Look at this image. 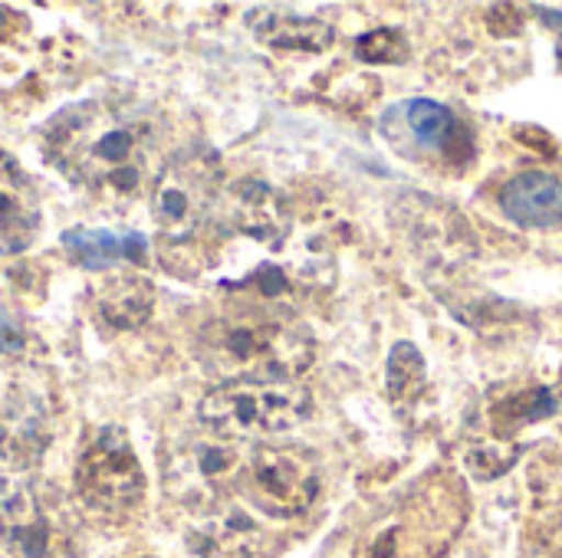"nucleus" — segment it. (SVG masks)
Wrapping results in <instances>:
<instances>
[{
  "mask_svg": "<svg viewBox=\"0 0 562 558\" xmlns=\"http://www.w3.org/2000/svg\"><path fill=\"white\" fill-rule=\"evenodd\" d=\"M63 250L82 270H112L119 263H142L148 240L138 230L112 234L102 227H72L63 234Z\"/></svg>",
  "mask_w": 562,
  "mask_h": 558,
  "instance_id": "dca6fc26",
  "label": "nucleus"
},
{
  "mask_svg": "<svg viewBox=\"0 0 562 558\" xmlns=\"http://www.w3.org/2000/svg\"><path fill=\"white\" fill-rule=\"evenodd\" d=\"M553 411H557V398H553L550 388H527V391L501 401L491 411V431L501 441H510L517 431H524L527 424H537V421L550 418Z\"/></svg>",
  "mask_w": 562,
  "mask_h": 558,
  "instance_id": "a211bd4d",
  "label": "nucleus"
},
{
  "mask_svg": "<svg viewBox=\"0 0 562 558\" xmlns=\"http://www.w3.org/2000/svg\"><path fill=\"white\" fill-rule=\"evenodd\" d=\"M221 201V161L207 148L175 155L155 178L151 217L168 240H191Z\"/></svg>",
  "mask_w": 562,
  "mask_h": 558,
  "instance_id": "39448f33",
  "label": "nucleus"
},
{
  "mask_svg": "<svg viewBox=\"0 0 562 558\" xmlns=\"http://www.w3.org/2000/svg\"><path fill=\"white\" fill-rule=\"evenodd\" d=\"M250 506L273 520L306 513L319 497V467L300 447H257L237 474Z\"/></svg>",
  "mask_w": 562,
  "mask_h": 558,
  "instance_id": "0eeeda50",
  "label": "nucleus"
},
{
  "mask_svg": "<svg viewBox=\"0 0 562 558\" xmlns=\"http://www.w3.org/2000/svg\"><path fill=\"white\" fill-rule=\"evenodd\" d=\"M560 62H562V46H560Z\"/></svg>",
  "mask_w": 562,
  "mask_h": 558,
  "instance_id": "b1692460",
  "label": "nucleus"
},
{
  "mask_svg": "<svg viewBox=\"0 0 562 558\" xmlns=\"http://www.w3.org/2000/svg\"><path fill=\"white\" fill-rule=\"evenodd\" d=\"M23 345H26L23 322H20L16 309L0 293V355H16V352H23Z\"/></svg>",
  "mask_w": 562,
  "mask_h": 558,
  "instance_id": "4be33fe9",
  "label": "nucleus"
},
{
  "mask_svg": "<svg viewBox=\"0 0 562 558\" xmlns=\"http://www.w3.org/2000/svg\"><path fill=\"white\" fill-rule=\"evenodd\" d=\"M247 26L254 36L273 49H303V53H323L333 46L336 30L319 16L290 13L283 7H254L247 13Z\"/></svg>",
  "mask_w": 562,
  "mask_h": 558,
  "instance_id": "4468645a",
  "label": "nucleus"
},
{
  "mask_svg": "<svg viewBox=\"0 0 562 558\" xmlns=\"http://www.w3.org/2000/svg\"><path fill=\"white\" fill-rule=\"evenodd\" d=\"M313 398L300 382H224L198 405L201 424L224 441L273 437L300 428Z\"/></svg>",
  "mask_w": 562,
  "mask_h": 558,
  "instance_id": "20e7f679",
  "label": "nucleus"
},
{
  "mask_svg": "<svg viewBox=\"0 0 562 558\" xmlns=\"http://www.w3.org/2000/svg\"><path fill=\"white\" fill-rule=\"evenodd\" d=\"M379 128L402 155H445L454 148L461 132L458 115L431 99H408L392 105Z\"/></svg>",
  "mask_w": 562,
  "mask_h": 558,
  "instance_id": "1a4fd4ad",
  "label": "nucleus"
},
{
  "mask_svg": "<svg viewBox=\"0 0 562 558\" xmlns=\"http://www.w3.org/2000/svg\"><path fill=\"white\" fill-rule=\"evenodd\" d=\"M263 546L260 526L244 510H224L207 516L191 533V549L201 558H254Z\"/></svg>",
  "mask_w": 562,
  "mask_h": 558,
  "instance_id": "f3484780",
  "label": "nucleus"
},
{
  "mask_svg": "<svg viewBox=\"0 0 562 558\" xmlns=\"http://www.w3.org/2000/svg\"><path fill=\"white\" fill-rule=\"evenodd\" d=\"M504 214L527 230H553L562 224V178L550 171H524L501 191Z\"/></svg>",
  "mask_w": 562,
  "mask_h": 558,
  "instance_id": "9b49d317",
  "label": "nucleus"
},
{
  "mask_svg": "<svg viewBox=\"0 0 562 558\" xmlns=\"http://www.w3.org/2000/svg\"><path fill=\"white\" fill-rule=\"evenodd\" d=\"M0 539L26 558L49 553V523L23 480L0 477Z\"/></svg>",
  "mask_w": 562,
  "mask_h": 558,
  "instance_id": "f8f14e48",
  "label": "nucleus"
},
{
  "mask_svg": "<svg viewBox=\"0 0 562 558\" xmlns=\"http://www.w3.org/2000/svg\"><path fill=\"white\" fill-rule=\"evenodd\" d=\"M155 112L128 95H89L59 109L40 138L46 164L99 201H132L155 171Z\"/></svg>",
  "mask_w": 562,
  "mask_h": 558,
  "instance_id": "f257e3e1",
  "label": "nucleus"
},
{
  "mask_svg": "<svg viewBox=\"0 0 562 558\" xmlns=\"http://www.w3.org/2000/svg\"><path fill=\"white\" fill-rule=\"evenodd\" d=\"M76 493L79 500L109 516L132 513L145 497V474L135 447L122 428H102L82 447L76 460Z\"/></svg>",
  "mask_w": 562,
  "mask_h": 558,
  "instance_id": "423d86ee",
  "label": "nucleus"
},
{
  "mask_svg": "<svg viewBox=\"0 0 562 558\" xmlns=\"http://www.w3.org/2000/svg\"><path fill=\"white\" fill-rule=\"evenodd\" d=\"M16 23H20V20H16V13H13V10H7V7H0V43L16 30Z\"/></svg>",
  "mask_w": 562,
  "mask_h": 558,
  "instance_id": "5701e85b",
  "label": "nucleus"
},
{
  "mask_svg": "<svg viewBox=\"0 0 562 558\" xmlns=\"http://www.w3.org/2000/svg\"><path fill=\"white\" fill-rule=\"evenodd\" d=\"M356 56L372 66H395L408 59V39L398 30H372L356 39Z\"/></svg>",
  "mask_w": 562,
  "mask_h": 558,
  "instance_id": "aec40b11",
  "label": "nucleus"
},
{
  "mask_svg": "<svg viewBox=\"0 0 562 558\" xmlns=\"http://www.w3.org/2000/svg\"><path fill=\"white\" fill-rule=\"evenodd\" d=\"M527 553L533 558H562V513L537 520V533H530Z\"/></svg>",
  "mask_w": 562,
  "mask_h": 558,
  "instance_id": "412c9836",
  "label": "nucleus"
},
{
  "mask_svg": "<svg viewBox=\"0 0 562 558\" xmlns=\"http://www.w3.org/2000/svg\"><path fill=\"white\" fill-rule=\"evenodd\" d=\"M201 365L224 382H296L313 362V342L303 329H293L267 316L214 319L198 335Z\"/></svg>",
  "mask_w": 562,
  "mask_h": 558,
  "instance_id": "f03ea898",
  "label": "nucleus"
},
{
  "mask_svg": "<svg viewBox=\"0 0 562 558\" xmlns=\"http://www.w3.org/2000/svg\"><path fill=\"white\" fill-rule=\"evenodd\" d=\"M151 306H155V286L128 266L109 270V276L95 286L99 319L115 332L138 329L142 322H148Z\"/></svg>",
  "mask_w": 562,
  "mask_h": 558,
  "instance_id": "2eb2a0df",
  "label": "nucleus"
},
{
  "mask_svg": "<svg viewBox=\"0 0 562 558\" xmlns=\"http://www.w3.org/2000/svg\"><path fill=\"white\" fill-rule=\"evenodd\" d=\"M468 497L451 474L425 477L362 543L359 558H445L461 533Z\"/></svg>",
  "mask_w": 562,
  "mask_h": 558,
  "instance_id": "7ed1b4c3",
  "label": "nucleus"
},
{
  "mask_svg": "<svg viewBox=\"0 0 562 558\" xmlns=\"http://www.w3.org/2000/svg\"><path fill=\"white\" fill-rule=\"evenodd\" d=\"M227 217L240 234L267 247H280V240L286 237V201L263 181L234 184L227 197Z\"/></svg>",
  "mask_w": 562,
  "mask_h": 558,
  "instance_id": "ddd939ff",
  "label": "nucleus"
},
{
  "mask_svg": "<svg viewBox=\"0 0 562 558\" xmlns=\"http://www.w3.org/2000/svg\"><path fill=\"white\" fill-rule=\"evenodd\" d=\"M425 382H428V372H425V358L422 352L412 345V342H398L389 355V375H385V385H389V398L395 405H412L422 398L425 391Z\"/></svg>",
  "mask_w": 562,
  "mask_h": 558,
  "instance_id": "6ab92c4d",
  "label": "nucleus"
},
{
  "mask_svg": "<svg viewBox=\"0 0 562 558\" xmlns=\"http://www.w3.org/2000/svg\"><path fill=\"white\" fill-rule=\"evenodd\" d=\"M53 444L49 398L26 382H16L0 401V460L13 470L36 467Z\"/></svg>",
  "mask_w": 562,
  "mask_h": 558,
  "instance_id": "6e6552de",
  "label": "nucleus"
},
{
  "mask_svg": "<svg viewBox=\"0 0 562 558\" xmlns=\"http://www.w3.org/2000/svg\"><path fill=\"white\" fill-rule=\"evenodd\" d=\"M40 230V194L20 161L0 148V257L20 253Z\"/></svg>",
  "mask_w": 562,
  "mask_h": 558,
  "instance_id": "9d476101",
  "label": "nucleus"
}]
</instances>
